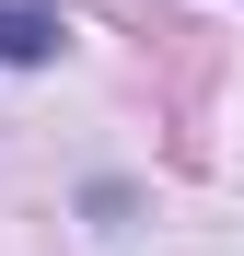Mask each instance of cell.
Instances as JSON below:
<instances>
[{
    "label": "cell",
    "mask_w": 244,
    "mask_h": 256,
    "mask_svg": "<svg viewBox=\"0 0 244 256\" xmlns=\"http://www.w3.org/2000/svg\"><path fill=\"white\" fill-rule=\"evenodd\" d=\"M58 0H0V58H58Z\"/></svg>",
    "instance_id": "6da1fadb"
}]
</instances>
